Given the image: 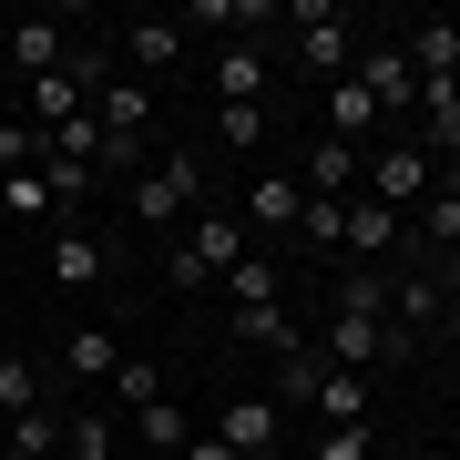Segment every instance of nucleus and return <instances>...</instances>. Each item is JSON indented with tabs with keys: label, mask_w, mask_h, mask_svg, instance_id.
<instances>
[{
	"label": "nucleus",
	"mask_w": 460,
	"mask_h": 460,
	"mask_svg": "<svg viewBox=\"0 0 460 460\" xmlns=\"http://www.w3.org/2000/svg\"><path fill=\"white\" fill-rule=\"evenodd\" d=\"M195 195H205V154L195 144H164V164H144L133 174V226L144 235H164V226H184V215H195Z\"/></svg>",
	"instance_id": "f257e3e1"
},
{
	"label": "nucleus",
	"mask_w": 460,
	"mask_h": 460,
	"mask_svg": "<svg viewBox=\"0 0 460 460\" xmlns=\"http://www.w3.org/2000/svg\"><path fill=\"white\" fill-rule=\"evenodd\" d=\"M287 31H296V62H307V72L348 83V11H338V0H296Z\"/></svg>",
	"instance_id": "f03ea898"
},
{
	"label": "nucleus",
	"mask_w": 460,
	"mask_h": 460,
	"mask_svg": "<svg viewBox=\"0 0 460 460\" xmlns=\"http://www.w3.org/2000/svg\"><path fill=\"white\" fill-rule=\"evenodd\" d=\"M358 184H368V205H389V215H399V205H410V195L429 205V184H440V164H429V154H420V144H378Z\"/></svg>",
	"instance_id": "7ed1b4c3"
},
{
	"label": "nucleus",
	"mask_w": 460,
	"mask_h": 460,
	"mask_svg": "<svg viewBox=\"0 0 460 460\" xmlns=\"http://www.w3.org/2000/svg\"><path fill=\"white\" fill-rule=\"evenodd\" d=\"M389 328H399V338H410V348L450 328V287H440V277H429V266H410V277H389Z\"/></svg>",
	"instance_id": "20e7f679"
},
{
	"label": "nucleus",
	"mask_w": 460,
	"mask_h": 460,
	"mask_svg": "<svg viewBox=\"0 0 460 460\" xmlns=\"http://www.w3.org/2000/svg\"><path fill=\"white\" fill-rule=\"evenodd\" d=\"M317 358H328V368H389V317H358V307H338L328 317V338H317Z\"/></svg>",
	"instance_id": "39448f33"
},
{
	"label": "nucleus",
	"mask_w": 460,
	"mask_h": 460,
	"mask_svg": "<svg viewBox=\"0 0 460 460\" xmlns=\"http://www.w3.org/2000/svg\"><path fill=\"white\" fill-rule=\"evenodd\" d=\"M93 123L113 133V144H144V133H154V83H133V72L113 62V83L93 93Z\"/></svg>",
	"instance_id": "423d86ee"
},
{
	"label": "nucleus",
	"mask_w": 460,
	"mask_h": 460,
	"mask_svg": "<svg viewBox=\"0 0 460 460\" xmlns=\"http://www.w3.org/2000/svg\"><path fill=\"white\" fill-rule=\"evenodd\" d=\"M0 51H11V72H21V83H41V72H62L72 62V21H11V41H0Z\"/></svg>",
	"instance_id": "0eeeda50"
},
{
	"label": "nucleus",
	"mask_w": 460,
	"mask_h": 460,
	"mask_svg": "<svg viewBox=\"0 0 460 460\" xmlns=\"http://www.w3.org/2000/svg\"><path fill=\"white\" fill-rule=\"evenodd\" d=\"M174 62H184V21H174V11H144V21L123 31V72L154 83V72H174Z\"/></svg>",
	"instance_id": "6e6552de"
},
{
	"label": "nucleus",
	"mask_w": 460,
	"mask_h": 460,
	"mask_svg": "<svg viewBox=\"0 0 460 460\" xmlns=\"http://www.w3.org/2000/svg\"><path fill=\"white\" fill-rule=\"evenodd\" d=\"M215 102H226V113H266V51L256 41H226V51H215Z\"/></svg>",
	"instance_id": "1a4fd4ad"
},
{
	"label": "nucleus",
	"mask_w": 460,
	"mask_h": 460,
	"mask_svg": "<svg viewBox=\"0 0 460 460\" xmlns=\"http://www.w3.org/2000/svg\"><path fill=\"white\" fill-rule=\"evenodd\" d=\"M102 277H113V246H102L93 226H62V235H51V287L83 296V287H102Z\"/></svg>",
	"instance_id": "9d476101"
},
{
	"label": "nucleus",
	"mask_w": 460,
	"mask_h": 460,
	"mask_svg": "<svg viewBox=\"0 0 460 460\" xmlns=\"http://www.w3.org/2000/svg\"><path fill=\"white\" fill-rule=\"evenodd\" d=\"M420 256L429 266L460 256V164H440V184H429V205H420Z\"/></svg>",
	"instance_id": "9b49d317"
},
{
	"label": "nucleus",
	"mask_w": 460,
	"mask_h": 460,
	"mask_svg": "<svg viewBox=\"0 0 460 460\" xmlns=\"http://www.w3.org/2000/svg\"><path fill=\"white\" fill-rule=\"evenodd\" d=\"M358 83H368V102H378V123H389V113H420V72H410V51H368V62H358Z\"/></svg>",
	"instance_id": "f8f14e48"
},
{
	"label": "nucleus",
	"mask_w": 460,
	"mask_h": 460,
	"mask_svg": "<svg viewBox=\"0 0 460 460\" xmlns=\"http://www.w3.org/2000/svg\"><path fill=\"white\" fill-rule=\"evenodd\" d=\"M184 256H195L205 277H226V266L246 256V226H235V215H215V205H195V215H184Z\"/></svg>",
	"instance_id": "ddd939ff"
},
{
	"label": "nucleus",
	"mask_w": 460,
	"mask_h": 460,
	"mask_svg": "<svg viewBox=\"0 0 460 460\" xmlns=\"http://www.w3.org/2000/svg\"><path fill=\"white\" fill-rule=\"evenodd\" d=\"M358 174H368V154L338 144V133H317V154H307V174H296V184H307V195H328V205H348V195H358Z\"/></svg>",
	"instance_id": "4468645a"
},
{
	"label": "nucleus",
	"mask_w": 460,
	"mask_h": 460,
	"mask_svg": "<svg viewBox=\"0 0 460 460\" xmlns=\"http://www.w3.org/2000/svg\"><path fill=\"white\" fill-rule=\"evenodd\" d=\"M277 399H226V420H215V440H226L235 460H266V450H277Z\"/></svg>",
	"instance_id": "2eb2a0df"
},
{
	"label": "nucleus",
	"mask_w": 460,
	"mask_h": 460,
	"mask_svg": "<svg viewBox=\"0 0 460 460\" xmlns=\"http://www.w3.org/2000/svg\"><path fill=\"white\" fill-rule=\"evenodd\" d=\"M420 154L460 164V83H420Z\"/></svg>",
	"instance_id": "dca6fc26"
},
{
	"label": "nucleus",
	"mask_w": 460,
	"mask_h": 460,
	"mask_svg": "<svg viewBox=\"0 0 460 460\" xmlns=\"http://www.w3.org/2000/svg\"><path fill=\"white\" fill-rule=\"evenodd\" d=\"M399 51H410L420 83H460V21H410V41H399Z\"/></svg>",
	"instance_id": "f3484780"
},
{
	"label": "nucleus",
	"mask_w": 460,
	"mask_h": 460,
	"mask_svg": "<svg viewBox=\"0 0 460 460\" xmlns=\"http://www.w3.org/2000/svg\"><path fill=\"white\" fill-rule=\"evenodd\" d=\"M62 429H72V410H51V399H41V410L0 420V450H11V460H51V450H62Z\"/></svg>",
	"instance_id": "a211bd4d"
},
{
	"label": "nucleus",
	"mask_w": 460,
	"mask_h": 460,
	"mask_svg": "<svg viewBox=\"0 0 460 460\" xmlns=\"http://www.w3.org/2000/svg\"><path fill=\"white\" fill-rule=\"evenodd\" d=\"M317 389H328V358H317V348H287L266 399H277V410H317Z\"/></svg>",
	"instance_id": "6ab92c4d"
},
{
	"label": "nucleus",
	"mask_w": 460,
	"mask_h": 460,
	"mask_svg": "<svg viewBox=\"0 0 460 460\" xmlns=\"http://www.w3.org/2000/svg\"><path fill=\"white\" fill-rule=\"evenodd\" d=\"M235 348H266V358H287V348H307V328H296L287 307H235Z\"/></svg>",
	"instance_id": "aec40b11"
},
{
	"label": "nucleus",
	"mask_w": 460,
	"mask_h": 460,
	"mask_svg": "<svg viewBox=\"0 0 460 460\" xmlns=\"http://www.w3.org/2000/svg\"><path fill=\"white\" fill-rule=\"evenodd\" d=\"M317 429H368V378H358V368H328V389H317Z\"/></svg>",
	"instance_id": "412c9836"
},
{
	"label": "nucleus",
	"mask_w": 460,
	"mask_h": 460,
	"mask_svg": "<svg viewBox=\"0 0 460 460\" xmlns=\"http://www.w3.org/2000/svg\"><path fill=\"white\" fill-rule=\"evenodd\" d=\"M338 246H348V256H358V266H368V256H389V246H399V215L358 195V205H348V235H338Z\"/></svg>",
	"instance_id": "4be33fe9"
},
{
	"label": "nucleus",
	"mask_w": 460,
	"mask_h": 460,
	"mask_svg": "<svg viewBox=\"0 0 460 460\" xmlns=\"http://www.w3.org/2000/svg\"><path fill=\"white\" fill-rule=\"evenodd\" d=\"M246 215H256V226H296V215H307V184H296V174H256L246 184Z\"/></svg>",
	"instance_id": "5701e85b"
},
{
	"label": "nucleus",
	"mask_w": 460,
	"mask_h": 460,
	"mask_svg": "<svg viewBox=\"0 0 460 460\" xmlns=\"http://www.w3.org/2000/svg\"><path fill=\"white\" fill-rule=\"evenodd\" d=\"M328 133H338V144L378 133V102H368V83H358V72H348V83H328Z\"/></svg>",
	"instance_id": "b1692460"
},
{
	"label": "nucleus",
	"mask_w": 460,
	"mask_h": 460,
	"mask_svg": "<svg viewBox=\"0 0 460 460\" xmlns=\"http://www.w3.org/2000/svg\"><path fill=\"white\" fill-rule=\"evenodd\" d=\"M62 368H72V378H113V368H123V348H113V328H72V348H62Z\"/></svg>",
	"instance_id": "393cba45"
},
{
	"label": "nucleus",
	"mask_w": 460,
	"mask_h": 460,
	"mask_svg": "<svg viewBox=\"0 0 460 460\" xmlns=\"http://www.w3.org/2000/svg\"><path fill=\"white\" fill-rule=\"evenodd\" d=\"M226 287H235V307H277V287H287V277H277V266H266V256L246 246V256L226 266Z\"/></svg>",
	"instance_id": "a878e982"
},
{
	"label": "nucleus",
	"mask_w": 460,
	"mask_h": 460,
	"mask_svg": "<svg viewBox=\"0 0 460 460\" xmlns=\"http://www.w3.org/2000/svg\"><path fill=\"white\" fill-rule=\"evenodd\" d=\"M133 440H144V450H184V440H195V420H184L174 399H154V410H133Z\"/></svg>",
	"instance_id": "bb28decb"
},
{
	"label": "nucleus",
	"mask_w": 460,
	"mask_h": 460,
	"mask_svg": "<svg viewBox=\"0 0 460 460\" xmlns=\"http://www.w3.org/2000/svg\"><path fill=\"white\" fill-rule=\"evenodd\" d=\"M0 215H62V205H51V174H41V164L0 174Z\"/></svg>",
	"instance_id": "cd10ccee"
},
{
	"label": "nucleus",
	"mask_w": 460,
	"mask_h": 460,
	"mask_svg": "<svg viewBox=\"0 0 460 460\" xmlns=\"http://www.w3.org/2000/svg\"><path fill=\"white\" fill-rule=\"evenodd\" d=\"M21 410H41V368L31 358H0V420H21Z\"/></svg>",
	"instance_id": "c85d7f7f"
},
{
	"label": "nucleus",
	"mask_w": 460,
	"mask_h": 460,
	"mask_svg": "<svg viewBox=\"0 0 460 460\" xmlns=\"http://www.w3.org/2000/svg\"><path fill=\"white\" fill-rule=\"evenodd\" d=\"M296 235H307V246L328 256L338 235H348V205H328V195H307V215H296Z\"/></svg>",
	"instance_id": "c756f323"
},
{
	"label": "nucleus",
	"mask_w": 460,
	"mask_h": 460,
	"mask_svg": "<svg viewBox=\"0 0 460 460\" xmlns=\"http://www.w3.org/2000/svg\"><path fill=\"white\" fill-rule=\"evenodd\" d=\"M113 399H123V410H154V399H164V378H154V358H123V368H113Z\"/></svg>",
	"instance_id": "7c9ffc66"
},
{
	"label": "nucleus",
	"mask_w": 460,
	"mask_h": 460,
	"mask_svg": "<svg viewBox=\"0 0 460 460\" xmlns=\"http://www.w3.org/2000/svg\"><path fill=\"white\" fill-rule=\"evenodd\" d=\"M338 307H358V317H389V277H368V266H358V277H338Z\"/></svg>",
	"instance_id": "2f4dec72"
},
{
	"label": "nucleus",
	"mask_w": 460,
	"mask_h": 460,
	"mask_svg": "<svg viewBox=\"0 0 460 460\" xmlns=\"http://www.w3.org/2000/svg\"><path fill=\"white\" fill-rule=\"evenodd\" d=\"M215 133H226L235 154H256V144H266V113H215Z\"/></svg>",
	"instance_id": "473e14b6"
},
{
	"label": "nucleus",
	"mask_w": 460,
	"mask_h": 460,
	"mask_svg": "<svg viewBox=\"0 0 460 460\" xmlns=\"http://www.w3.org/2000/svg\"><path fill=\"white\" fill-rule=\"evenodd\" d=\"M317 460H368V429H317Z\"/></svg>",
	"instance_id": "72a5a7b5"
},
{
	"label": "nucleus",
	"mask_w": 460,
	"mask_h": 460,
	"mask_svg": "<svg viewBox=\"0 0 460 460\" xmlns=\"http://www.w3.org/2000/svg\"><path fill=\"white\" fill-rule=\"evenodd\" d=\"M174 460H235V450H226V440H215V429H195V440H184Z\"/></svg>",
	"instance_id": "f704fd0d"
},
{
	"label": "nucleus",
	"mask_w": 460,
	"mask_h": 460,
	"mask_svg": "<svg viewBox=\"0 0 460 460\" xmlns=\"http://www.w3.org/2000/svg\"><path fill=\"white\" fill-rule=\"evenodd\" d=\"M0 41H11V21H0Z\"/></svg>",
	"instance_id": "c9c22d12"
},
{
	"label": "nucleus",
	"mask_w": 460,
	"mask_h": 460,
	"mask_svg": "<svg viewBox=\"0 0 460 460\" xmlns=\"http://www.w3.org/2000/svg\"><path fill=\"white\" fill-rule=\"evenodd\" d=\"M0 133H11V113H0Z\"/></svg>",
	"instance_id": "e433bc0d"
}]
</instances>
